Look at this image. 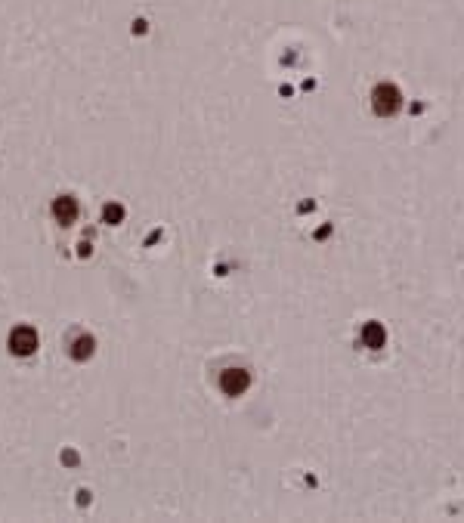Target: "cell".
Returning <instances> with one entry per match:
<instances>
[{
    "mask_svg": "<svg viewBox=\"0 0 464 523\" xmlns=\"http://www.w3.org/2000/svg\"><path fill=\"white\" fill-rule=\"evenodd\" d=\"M371 109H375V115H381V118L396 115V111L402 109V93H400V87H393V84H378L375 90H371Z\"/></svg>",
    "mask_w": 464,
    "mask_h": 523,
    "instance_id": "obj_1",
    "label": "cell"
},
{
    "mask_svg": "<svg viewBox=\"0 0 464 523\" xmlns=\"http://www.w3.org/2000/svg\"><path fill=\"white\" fill-rule=\"evenodd\" d=\"M37 332L32 325H19L16 332L10 334V350L16 356H32V353H37Z\"/></svg>",
    "mask_w": 464,
    "mask_h": 523,
    "instance_id": "obj_2",
    "label": "cell"
},
{
    "mask_svg": "<svg viewBox=\"0 0 464 523\" xmlns=\"http://www.w3.org/2000/svg\"><path fill=\"white\" fill-rule=\"evenodd\" d=\"M251 384V375L245 369H226L220 375V390L226 393V397H242L245 390H248Z\"/></svg>",
    "mask_w": 464,
    "mask_h": 523,
    "instance_id": "obj_3",
    "label": "cell"
},
{
    "mask_svg": "<svg viewBox=\"0 0 464 523\" xmlns=\"http://www.w3.org/2000/svg\"><path fill=\"white\" fill-rule=\"evenodd\" d=\"M78 201H74L71 196H59L56 201H53V217L59 223H62V226H71L74 220H78Z\"/></svg>",
    "mask_w": 464,
    "mask_h": 523,
    "instance_id": "obj_4",
    "label": "cell"
},
{
    "mask_svg": "<svg viewBox=\"0 0 464 523\" xmlns=\"http://www.w3.org/2000/svg\"><path fill=\"white\" fill-rule=\"evenodd\" d=\"M384 341H387V332L381 328V322H369L362 328V344L369 350H381V347H384Z\"/></svg>",
    "mask_w": 464,
    "mask_h": 523,
    "instance_id": "obj_5",
    "label": "cell"
},
{
    "mask_svg": "<svg viewBox=\"0 0 464 523\" xmlns=\"http://www.w3.org/2000/svg\"><path fill=\"white\" fill-rule=\"evenodd\" d=\"M71 356L74 360H90V356H93V338H90V334H81V338H74L71 341Z\"/></svg>",
    "mask_w": 464,
    "mask_h": 523,
    "instance_id": "obj_6",
    "label": "cell"
},
{
    "mask_svg": "<svg viewBox=\"0 0 464 523\" xmlns=\"http://www.w3.org/2000/svg\"><path fill=\"white\" fill-rule=\"evenodd\" d=\"M102 217H106L109 223H121L124 220V208L121 205H106V208H102Z\"/></svg>",
    "mask_w": 464,
    "mask_h": 523,
    "instance_id": "obj_7",
    "label": "cell"
}]
</instances>
